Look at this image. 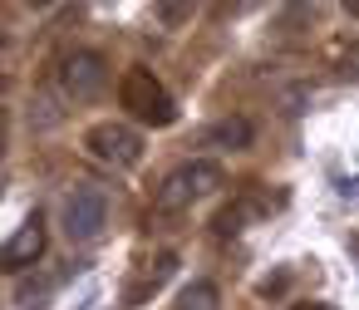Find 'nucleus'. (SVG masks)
I'll use <instances>...</instances> for the list:
<instances>
[{
  "label": "nucleus",
  "mask_w": 359,
  "mask_h": 310,
  "mask_svg": "<svg viewBox=\"0 0 359 310\" xmlns=\"http://www.w3.org/2000/svg\"><path fill=\"white\" fill-rule=\"evenodd\" d=\"M334 69H339V79H359V45H349V50L334 60Z\"/></svg>",
  "instance_id": "nucleus-12"
},
{
  "label": "nucleus",
  "mask_w": 359,
  "mask_h": 310,
  "mask_svg": "<svg viewBox=\"0 0 359 310\" xmlns=\"http://www.w3.org/2000/svg\"><path fill=\"white\" fill-rule=\"evenodd\" d=\"M172 310H222V290L212 281H192L177 290V305Z\"/></svg>",
  "instance_id": "nucleus-9"
},
{
  "label": "nucleus",
  "mask_w": 359,
  "mask_h": 310,
  "mask_svg": "<svg viewBox=\"0 0 359 310\" xmlns=\"http://www.w3.org/2000/svg\"><path fill=\"white\" fill-rule=\"evenodd\" d=\"M251 138H256V128H251V119H222V123H212L207 128V148H226V153H241V148H251Z\"/></svg>",
  "instance_id": "nucleus-7"
},
{
  "label": "nucleus",
  "mask_w": 359,
  "mask_h": 310,
  "mask_svg": "<svg viewBox=\"0 0 359 310\" xmlns=\"http://www.w3.org/2000/svg\"><path fill=\"white\" fill-rule=\"evenodd\" d=\"M285 285H290V271H276V276H266V281H261V295H280Z\"/></svg>",
  "instance_id": "nucleus-13"
},
{
  "label": "nucleus",
  "mask_w": 359,
  "mask_h": 310,
  "mask_svg": "<svg viewBox=\"0 0 359 310\" xmlns=\"http://www.w3.org/2000/svg\"><path fill=\"white\" fill-rule=\"evenodd\" d=\"M256 212H261V207H251V202H236V207L217 212V222H212V227H217V236H236V231H241V227H246Z\"/></svg>",
  "instance_id": "nucleus-10"
},
{
  "label": "nucleus",
  "mask_w": 359,
  "mask_h": 310,
  "mask_svg": "<svg viewBox=\"0 0 359 310\" xmlns=\"http://www.w3.org/2000/svg\"><path fill=\"white\" fill-rule=\"evenodd\" d=\"M84 148L114 168H138L143 163V138L128 128V123H94L84 133Z\"/></svg>",
  "instance_id": "nucleus-5"
},
{
  "label": "nucleus",
  "mask_w": 359,
  "mask_h": 310,
  "mask_svg": "<svg viewBox=\"0 0 359 310\" xmlns=\"http://www.w3.org/2000/svg\"><path fill=\"white\" fill-rule=\"evenodd\" d=\"M109 227V197L94 187H79L65 197V236L69 241H99V231Z\"/></svg>",
  "instance_id": "nucleus-3"
},
{
  "label": "nucleus",
  "mask_w": 359,
  "mask_h": 310,
  "mask_svg": "<svg viewBox=\"0 0 359 310\" xmlns=\"http://www.w3.org/2000/svg\"><path fill=\"white\" fill-rule=\"evenodd\" d=\"M217 187H222V163L192 158V163H182V168H172V173L163 177L153 207H158V212H182V207H192L197 197H207V192H217Z\"/></svg>",
  "instance_id": "nucleus-2"
},
{
  "label": "nucleus",
  "mask_w": 359,
  "mask_h": 310,
  "mask_svg": "<svg viewBox=\"0 0 359 310\" xmlns=\"http://www.w3.org/2000/svg\"><path fill=\"white\" fill-rule=\"evenodd\" d=\"M60 84H65L69 99L89 104V99H99V94L109 89V60H104L99 50H74V55L65 60V69H60Z\"/></svg>",
  "instance_id": "nucleus-4"
},
{
  "label": "nucleus",
  "mask_w": 359,
  "mask_h": 310,
  "mask_svg": "<svg viewBox=\"0 0 359 310\" xmlns=\"http://www.w3.org/2000/svg\"><path fill=\"white\" fill-rule=\"evenodd\" d=\"M290 310H334V305H325V300H300V305H290Z\"/></svg>",
  "instance_id": "nucleus-14"
},
{
  "label": "nucleus",
  "mask_w": 359,
  "mask_h": 310,
  "mask_svg": "<svg viewBox=\"0 0 359 310\" xmlns=\"http://www.w3.org/2000/svg\"><path fill=\"white\" fill-rule=\"evenodd\" d=\"M172 271H177V256H172V251H163V256H158V261L148 266V276H143L138 285H128V295H123V305H138V300H143L148 290H158V285H163V281H168Z\"/></svg>",
  "instance_id": "nucleus-8"
},
{
  "label": "nucleus",
  "mask_w": 359,
  "mask_h": 310,
  "mask_svg": "<svg viewBox=\"0 0 359 310\" xmlns=\"http://www.w3.org/2000/svg\"><path fill=\"white\" fill-rule=\"evenodd\" d=\"M118 104H123L138 123H153V128H172V123H177V104H172V94L158 84L153 69H128V74L118 79Z\"/></svg>",
  "instance_id": "nucleus-1"
},
{
  "label": "nucleus",
  "mask_w": 359,
  "mask_h": 310,
  "mask_svg": "<svg viewBox=\"0 0 359 310\" xmlns=\"http://www.w3.org/2000/svg\"><path fill=\"white\" fill-rule=\"evenodd\" d=\"M40 256H45V217L30 212V217L15 227V236L0 246V266H6V271H25V266H35Z\"/></svg>",
  "instance_id": "nucleus-6"
},
{
  "label": "nucleus",
  "mask_w": 359,
  "mask_h": 310,
  "mask_svg": "<svg viewBox=\"0 0 359 310\" xmlns=\"http://www.w3.org/2000/svg\"><path fill=\"white\" fill-rule=\"evenodd\" d=\"M192 20V6H158V25L163 30H177V25H187Z\"/></svg>",
  "instance_id": "nucleus-11"
},
{
  "label": "nucleus",
  "mask_w": 359,
  "mask_h": 310,
  "mask_svg": "<svg viewBox=\"0 0 359 310\" xmlns=\"http://www.w3.org/2000/svg\"><path fill=\"white\" fill-rule=\"evenodd\" d=\"M344 11H349V15H359V0H354V6H344Z\"/></svg>",
  "instance_id": "nucleus-15"
}]
</instances>
